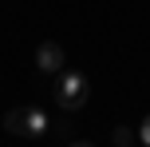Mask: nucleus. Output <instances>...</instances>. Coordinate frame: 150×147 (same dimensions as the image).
Segmentation results:
<instances>
[{
  "mask_svg": "<svg viewBox=\"0 0 150 147\" xmlns=\"http://www.w3.org/2000/svg\"><path fill=\"white\" fill-rule=\"evenodd\" d=\"M55 108H63V111H79L83 103H87V95H91V84H87V76L83 72H75V68H63L59 76H55Z\"/></svg>",
  "mask_w": 150,
  "mask_h": 147,
  "instance_id": "f257e3e1",
  "label": "nucleus"
},
{
  "mask_svg": "<svg viewBox=\"0 0 150 147\" xmlns=\"http://www.w3.org/2000/svg\"><path fill=\"white\" fill-rule=\"evenodd\" d=\"M36 68L40 72H52V76L63 72V48L55 44V40H44V44L36 48Z\"/></svg>",
  "mask_w": 150,
  "mask_h": 147,
  "instance_id": "f03ea898",
  "label": "nucleus"
},
{
  "mask_svg": "<svg viewBox=\"0 0 150 147\" xmlns=\"http://www.w3.org/2000/svg\"><path fill=\"white\" fill-rule=\"evenodd\" d=\"M47 131H52V115H47V108L28 103V135L40 139V135H47Z\"/></svg>",
  "mask_w": 150,
  "mask_h": 147,
  "instance_id": "7ed1b4c3",
  "label": "nucleus"
},
{
  "mask_svg": "<svg viewBox=\"0 0 150 147\" xmlns=\"http://www.w3.org/2000/svg\"><path fill=\"white\" fill-rule=\"evenodd\" d=\"M4 131H12V135H28V108H12V111H4Z\"/></svg>",
  "mask_w": 150,
  "mask_h": 147,
  "instance_id": "20e7f679",
  "label": "nucleus"
},
{
  "mask_svg": "<svg viewBox=\"0 0 150 147\" xmlns=\"http://www.w3.org/2000/svg\"><path fill=\"white\" fill-rule=\"evenodd\" d=\"M134 139H138V131H134V127H127V123H119V127H115V147H134Z\"/></svg>",
  "mask_w": 150,
  "mask_h": 147,
  "instance_id": "39448f33",
  "label": "nucleus"
},
{
  "mask_svg": "<svg viewBox=\"0 0 150 147\" xmlns=\"http://www.w3.org/2000/svg\"><path fill=\"white\" fill-rule=\"evenodd\" d=\"M138 139H142V143H146V147H150V115H146V119H142V123H138Z\"/></svg>",
  "mask_w": 150,
  "mask_h": 147,
  "instance_id": "423d86ee",
  "label": "nucleus"
},
{
  "mask_svg": "<svg viewBox=\"0 0 150 147\" xmlns=\"http://www.w3.org/2000/svg\"><path fill=\"white\" fill-rule=\"evenodd\" d=\"M67 147H91V143H87V139H79V143H67Z\"/></svg>",
  "mask_w": 150,
  "mask_h": 147,
  "instance_id": "0eeeda50",
  "label": "nucleus"
}]
</instances>
